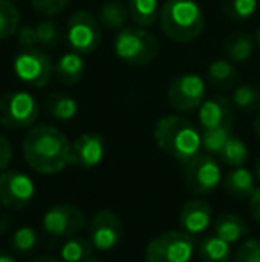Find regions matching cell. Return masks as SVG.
Listing matches in <instances>:
<instances>
[{
    "mask_svg": "<svg viewBox=\"0 0 260 262\" xmlns=\"http://www.w3.org/2000/svg\"><path fill=\"white\" fill-rule=\"evenodd\" d=\"M21 152L27 164L41 175H56L72 164V145L52 125L32 127L23 138Z\"/></svg>",
    "mask_w": 260,
    "mask_h": 262,
    "instance_id": "1",
    "label": "cell"
},
{
    "mask_svg": "<svg viewBox=\"0 0 260 262\" xmlns=\"http://www.w3.org/2000/svg\"><path fill=\"white\" fill-rule=\"evenodd\" d=\"M153 139L164 154L177 159L182 164L196 157L201 148V134L198 128L187 118L177 114L164 116L157 121Z\"/></svg>",
    "mask_w": 260,
    "mask_h": 262,
    "instance_id": "2",
    "label": "cell"
},
{
    "mask_svg": "<svg viewBox=\"0 0 260 262\" xmlns=\"http://www.w3.org/2000/svg\"><path fill=\"white\" fill-rule=\"evenodd\" d=\"M159 24L171 41L189 43L203 32L205 14L195 0H168L160 9Z\"/></svg>",
    "mask_w": 260,
    "mask_h": 262,
    "instance_id": "3",
    "label": "cell"
},
{
    "mask_svg": "<svg viewBox=\"0 0 260 262\" xmlns=\"http://www.w3.org/2000/svg\"><path fill=\"white\" fill-rule=\"evenodd\" d=\"M114 52L123 62L132 66L150 64L159 55V39L146 27H123L114 39Z\"/></svg>",
    "mask_w": 260,
    "mask_h": 262,
    "instance_id": "4",
    "label": "cell"
},
{
    "mask_svg": "<svg viewBox=\"0 0 260 262\" xmlns=\"http://www.w3.org/2000/svg\"><path fill=\"white\" fill-rule=\"evenodd\" d=\"M195 248V235L185 230H168L148 243L145 262H189Z\"/></svg>",
    "mask_w": 260,
    "mask_h": 262,
    "instance_id": "5",
    "label": "cell"
},
{
    "mask_svg": "<svg viewBox=\"0 0 260 262\" xmlns=\"http://www.w3.org/2000/svg\"><path fill=\"white\" fill-rule=\"evenodd\" d=\"M39 116V104L27 91H9L0 97V125L9 130L32 127Z\"/></svg>",
    "mask_w": 260,
    "mask_h": 262,
    "instance_id": "6",
    "label": "cell"
},
{
    "mask_svg": "<svg viewBox=\"0 0 260 262\" xmlns=\"http://www.w3.org/2000/svg\"><path fill=\"white\" fill-rule=\"evenodd\" d=\"M13 72L23 84L31 88H45L50 84L56 73L52 59L39 49H21L14 57Z\"/></svg>",
    "mask_w": 260,
    "mask_h": 262,
    "instance_id": "7",
    "label": "cell"
},
{
    "mask_svg": "<svg viewBox=\"0 0 260 262\" xmlns=\"http://www.w3.org/2000/svg\"><path fill=\"white\" fill-rule=\"evenodd\" d=\"M66 39L73 52L82 55L93 54L100 47L102 29L100 20L91 11H77L69 16L68 27H66Z\"/></svg>",
    "mask_w": 260,
    "mask_h": 262,
    "instance_id": "8",
    "label": "cell"
},
{
    "mask_svg": "<svg viewBox=\"0 0 260 262\" xmlns=\"http://www.w3.org/2000/svg\"><path fill=\"white\" fill-rule=\"evenodd\" d=\"M87 223L86 212L73 204H57L43 216V228L49 235L57 239H68L77 235Z\"/></svg>",
    "mask_w": 260,
    "mask_h": 262,
    "instance_id": "9",
    "label": "cell"
},
{
    "mask_svg": "<svg viewBox=\"0 0 260 262\" xmlns=\"http://www.w3.org/2000/svg\"><path fill=\"white\" fill-rule=\"evenodd\" d=\"M205 80L198 73H182L168 88V102L180 113L198 109L205 100Z\"/></svg>",
    "mask_w": 260,
    "mask_h": 262,
    "instance_id": "10",
    "label": "cell"
},
{
    "mask_svg": "<svg viewBox=\"0 0 260 262\" xmlns=\"http://www.w3.org/2000/svg\"><path fill=\"white\" fill-rule=\"evenodd\" d=\"M221 182V168L210 154H198L185 162V186L195 194H207Z\"/></svg>",
    "mask_w": 260,
    "mask_h": 262,
    "instance_id": "11",
    "label": "cell"
},
{
    "mask_svg": "<svg viewBox=\"0 0 260 262\" xmlns=\"http://www.w3.org/2000/svg\"><path fill=\"white\" fill-rule=\"evenodd\" d=\"M34 193V182L29 175L14 169L0 173V204L6 209H25L32 202Z\"/></svg>",
    "mask_w": 260,
    "mask_h": 262,
    "instance_id": "12",
    "label": "cell"
},
{
    "mask_svg": "<svg viewBox=\"0 0 260 262\" xmlns=\"http://www.w3.org/2000/svg\"><path fill=\"white\" fill-rule=\"evenodd\" d=\"M123 237V221L112 210H100L94 214L89 225V239L94 250L98 252H111L120 245Z\"/></svg>",
    "mask_w": 260,
    "mask_h": 262,
    "instance_id": "13",
    "label": "cell"
},
{
    "mask_svg": "<svg viewBox=\"0 0 260 262\" xmlns=\"http://www.w3.org/2000/svg\"><path fill=\"white\" fill-rule=\"evenodd\" d=\"M105 156V141L100 134H80L72 145V164L79 168H94Z\"/></svg>",
    "mask_w": 260,
    "mask_h": 262,
    "instance_id": "14",
    "label": "cell"
},
{
    "mask_svg": "<svg viewBox=\"0 0 260 262\" xmlns=\"http://www.w3.org/2000/svg\"><path fill=\"white\" fill-rule=\"evenodd\" d=\"M232 105V100H228L226 97H212L208 100H203V104L198 107V120H200L201 130L233 125Z\"/></svg>",
    "mask_w": 260,
    "mask_h": 262,
    "instance_id": "15",
    "label": "cell"
},
{
    "mask_svg": "<svg viewBox=\"0 0 260 262\" xmlns=\"http://www.w3.org/2000/svg\"><path fill=\"white\" fill-rule=\"evenodd\" d=\"M178 223L187 234H203L212 223V205L203 198H193L185 202L178 214Z\"/></svg>",
    "mask_w": 260,
    "mask_h": 262,
    "instance_id": "16",
    "label": "cell"
},
{
    "mask_svg": "<svg viewBox=\"0 0 260 262\" xmlns=\"http://www.w3.org/2000/svg\"><path fill=\"white\" fill-rule=\"evenodd\" d=\"M223 186H225L226 193L232 198H237V200H250L253 196L255 189H257L253 173L250 169L243 168V166L232 168V171L223 180Z\"/></svg>",
    "mask_w": 260,
    "mask_h": 262,
    "instance_id": "17",
    "label": "cell"
},
{
    "mask_svg": "<svg viewBox=\"0 0 260 262\" xmlns=\"http://www.w3.org/2000/svg\"><path fill=\"white\" fill-rule=\"evenodd\" d=\"M207 77H208V82L216 90L226 91L237 86L239 72L235 68V62H232L230 59H216V61H212L208 64Z\"/></svg>",
    "mask_w": 260,
    "mask_h": 262,
    "instance_id": "18",
    "label": "cell"
},
{
    "mask_svg": "<svg viewBox=\"0 0 260 262\" xmlns=\"http://www.w3.org/2000/svg\"><path fill=\"white\" fill-rule=\"evenodd\" d=\"M214 232L216 235H219L221 239H225V241H228L232 245V243H237L246 237L250 234V227H248V223L241 216L225 212L216 217Z\"/></svg>",
    "mask_w": 260,
    "mask_h": 262,
    "instance_id": "19",
    "label": "cell"
},
{
    "mask_svg": "<svg viewBox=\"0 0 260 262\" xmlns=\"http://www.w3.org/2000/svg\"><path fill=\"white\" fill-rule=\"evenodd\" d=\"M86 72V62L82 59V54L79 52H68L59 57L56 64V75L63 84L73 86L82 79Z\"/></svg>",
    "mask_w": 260,
    "mask_h": 262,
    "instance_id": "20",
    "label": "cell"
},
{
    "mask_svg": "<svg viewBox=\"0 0 260 262\" xmlns=\"http://www.w3.org/2000/svg\"><path fill=\"white\" fill-rule=\"evenodd\" d=\"M98 20L109 31H122L130 20L129 6H125L120 0H105L98 13Z\"/></svg>",
    "mask_w": 260,
    "mask_h": 262,
    "instance_id": "21",
    "label": "cell"
},
{
    "mask_svg": "<svg viewBox=\"0 0 260 262\" xmlns=\"http://www.w3.org/2000/svg\"><path fill=\"white\" fill-rule=\"evenodd\" d=\"M255 45L257 43H255L253 36L246 34V32H235L225 39L223 52H225L226 59H230L232 62H246L253 54Z\"/></svg>",
    "mask_w": 260,
    "mask_h": 262,
    "instance_id": "22",
    "label": "cell"
},
{
    "mask_svg": "<svg viewBox=\"0 0 260 262\" xmlns=\"http://www.w3.org/2000/svg\"><path fill=\"white\" fill-rule=\"evenodd\" d=\"M198 257L201 262H228L232 257L230 243L219 235H207L198 245Z\"/></svg>",
    "mask_w": 260,
    "mask_h": 262,
    "instance_id": "23",
    "label": "cell"
},
{
    "mask_svg": "<svg viewBox=\"0 0 260 262\" xmlns=\"http://www.w3.org/2000/svg\"><path fill=\"white\" fill-rule=\"evenodd\" d=\"M130 20L139 27H152L159 20V2L157 0H129Z\"/></svg>",
    "mask_w": 260,
    "mask_h": 262,
    "instance_id": "24",
    "label": "cell"
},
{
    "mask_svg": "<svg viewBox=\"0 0 260 262\" xmlns=\"http://www.w3.org/2000/svg\"><path fill=\"white\" fill-rule=\"evenodd\" d=\"M45 111L49 113V116L56 118V120L68 121L72 118H75L79 105H77V100L73 97H68V95L63 93H54L46 98Z\"/></svg>",
    "mask_w": 260,
    "mask_h": 262,
    "instance_id": "25",
    "label": "cell"
},
{
    "mask_svg": "<svg viewBox=\"0 0 260 262\" xmlns=\"http://www.w3.org/2000/svg\"><path fill=\"white\" fill-rule=\"evenodd\" d=\"M93 250L94 246L91 243V239L72 235L61 246V259H63V262H84L89 259Z\"/></svg>",
    "mask_w": 260,
    "mask_h": 262,
    "instance_id": "26",
    "label": "cell"
},
{
    "mask_svg": "<svg viewBox=\"0 0 260 262\" xmlns=\"http://www.w3.org/2000/svg\"><path fill=\"white\" fill-rule=\"evenodd\" d=\"M232 104L241 111L255 113L260 111V86L258 84H241L232 93Z\"/></svg>",
    "mask_w": 260,
    "mask_h": 262,
    "instance_id": "27",
    "label": "cell"
},
{
    "mask_svg": "<svg viewBox=\"0 0 260 262\" xmlns=\"http://www.w3.org/2000/svg\"><path fill=\"white\" fill-rule=\"evenodd\" d=\"M218 157L221 159V162L225 166L237 168V166H244V162H246L248 157H250V150H248L246 143H244L243 139L232 134Z\"/></svg>",
    "mask_w": 260,
    "mask_h": 262,
    "instance_id": "28",
    "label": "cell"
},
{
    "mask_svg": "<svg viewBox=\"0 0 260 262\" xmlns=\"http://www.w3.org/2000/svg\"><path fill=\"white\" fill-rule=\"evenodd\" d=\"M20 29V11L13 0H0V41L13 38Z\"/></svg>",
    "mask_w": 260,
    "mask_h": 262,
    "instance_id": "29",
    "label": "cell"
},
{
    "mask_svg": "<svg viewBox=\"0 0 260 262\" xmlns=\"http://www.w3.org/2000/svg\"><path fill=\"white\" fill-rule=\"evenodd\" d=\"M258 0H223L221 11L232 21H246L257 13Z\"/></svg>",
    "mask_w": 260,
    "mask_h": 262,
    "instance_id": "30",
    "label": "cell"
},
{
    "mask_svg": "<svg viewBox=\"0 0 260 262\" xmlns=\"http://www.w3.org/2000/svg\"><path fill=\"white\" fill-rule=\"evenodd\" d=\"M233 125L228 127H218V128H208V130H201V148L210 156H219L223 146L232 136Z\"/></svg>",
    "mask_w": 260,
    "mask_h": 262,
    "instance_id": "31",
    "label": "cell"
},
{
    "mask_svg": "<svg viewBox=\"0 0 260 262\" xmlns=\"http://www.w3.org/2000/svg\"><path fill=\"white\" fill-rule=\"evenodd\" d=\"M9 245L14 253H18V255H27V253H32L38 248V234H36V230L31 227H20L11 235Z\"/></svg>",
    "mask_w": 260,
    "mask_h": 262,
    "instance_id": "32",
    "label": "cell"
},
{
    "mask_svg": "<svg viewBox=\"0 0 260 262\" xmlns=\"http://www.w3.org/2000/svg\"><path fill=\"white\" fill-rule=\"evenodd\" d=\"M38 32V43L45 49H56L61 43V27L54 20H43L36 25Z\"/></svg>",
    "mask_w": 260,
    "mask_h": 262,
    "instance_id": "33",
    "label": "cell"
},
{
    "mask_svg": "<svg viewBox=\"0 0 260 262\" xmlns=\"http://www.w3.org/2000/svg\"><path fill=\"white\" fill-rule=\"evenodd\" d=\"M31 4H32V9L38 14L52 18L63 13L66 7H68L69 0H31Z\"/></svg>",
    "mask_w": 260,
    "mask_h": 262,
    "instance_id": "34",
    "label": "cell"
},
{
    "mask_svg": "<svg viewBox=\"0 0 260 262\" xmlns=\"http://www.w3.org/2000/svg\"><path fill=\"white\" fill-rule=\"evenodd\" d=\"M233 262H260V241L258 239H246L237 248Z\"/></svg>",
    "mask_w": 260,
    "mask_h": 262,
    "instance_id": "35",
    "label": "cell"
},
{
    "mask_svg": "<svg viewBox=\"0 0 260 262\" xmlns=\"http://www.w3.org/2000/svg\"><path fill=\"white\" fill-rule=\"evenodd\" d=\"M16 34L21 49H34L38 45V32H36L34 25H21Z\"/></svg>",
    "mask_w": 260,
    "mask_h": 262,
    "instance_id": "36",
    "label": "cell"
},
{
    "mask_svg": "<svg viewBox=\"0 0 260 262\" xmlns=\"http://www.w3.org/2000/svg\"><path fill=\"white\" fill-rule=\"evenodd\" d=\"M11 161H13V146L6 136L0 134V173L9 168Z\"/></svg>",
    "mask_w": 260,
    "mask_h": 262,
    "instance_id": "37",
    "label": "cell"
},
{
    "mask_svg": "<svg viewBox=\"0 0 260 262\" xmlns=\"http://www.w3.org/2000/svg\"><path fill=\"white\" fill-rule=\"evenodd\" d=\"M250 207H251V214H253V217L260 223V187L258 189H255L253 196L250 198Z\"/></svg>",
    "mask_w": 260,
    "mask_h": 262,
    "instance_id": "38",
    "label": "cell"
},
{
    "mask_svg": "<svg viewBox=\"0 0 260 262\" xmlns=\"http://www.w3.org/2000/svg\"><path fill=\"white\" fill-rule=\"evenodd\" d=\"M0 262H16V260H14V257L11 255V253L0 250Z\"/></svg>",
    "mask_w": 260,
    "mask_h": 262,
    "instance_id": "39",
    "label": "cell"
},
{
    "mask_svg": "<svg viewBox=\"0 0 260 262\" xmlns=\"http://www.w3.org/2000/svg\"><path fill=\"white\" fill-rule=\"evenodd\" d=\"M9 217H0V234H2V232H6V228L9 227Z\"/></svg>",
    "mask_w": 260,
    "mask_h": 262,
    "instance_id": "40",
    "label": "cell"
},
{
    "mask_svg": "<svg viewBox=\"0 0 260 262\" xmlns=\"http://www.w3.org/2000/svg\"><path fill=\"white\" fill-rule=\"evenodd\" d=\"M253 130H255V136H257L258 141H260V114L257 116V120H255V123H253Z\"/></svg>",
    "mask_w": 260,
    "mask_h": 262,
    "instance_id": "41",
    "label": "cell"
},
{
    "mask_svg": "<svg viewBox=\"0 0 260 262\" xmlns=\"http://www.w3.org/2000/svg\"><path fill=\"white\" fill-rule=\"evenodd\" d=\"M31 262H61L59 259H54V257H38V259L31 260Z\"/></svg>",
    "mask_w": 260,
    "mask_h": 262,
    "instance_id": "42",
    "label": "cell"
},
{
    "mask_svg": "<svg viewBox=\"0 0 260 262\" xmlns=\"http://www.w3.org/2000/svg\"><path fill=\"white\" fill-rule=\"evenodd\" d=\"M255 175H257V179L260 180V157L257 159V164H255Z\"/></svg>",
    "mask_w": 260,
    "mask_h": 262,
    "instance_id": "43",
    "label": "cell"
},
{
    "mask_svg": "<svg viewBox=\"0 0 260 262\" xmlns=\"http://www.w3.org/2000/svg\"><path fill=\"white\" fill-rule=\"evenodd\" d=\"M255 43H257V47L260 49V25H258L257 32H255Z\"/></svg>",
    "mask_w": 260,
    "mask_h": 262,
    "instance_id": "44",
    "label": "cell"
},
{
    "mask_svg": "<svg viewBox=\"0 0 260 262\" xmlns=\"http://www.w3.org/2000/svg\"><path fill=\"white\" fill-rule=\"evenodd\" d=\"M84 262H102V260H98V259H91V257H89V259L84 260Z\"/></svg>",
    "mask_w": 260,
    "mask_h": 262,
    "instance_id": "45",
    "label": "cell"
}]
</instances>
